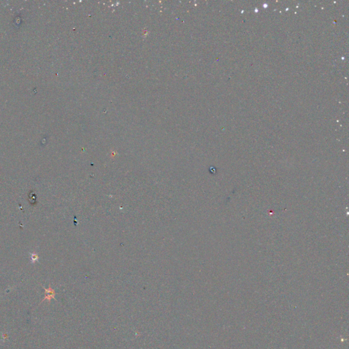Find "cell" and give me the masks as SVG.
Listing matches in <instances>:
<instances>
[{
    "label": "cell",
    "mask_w": 349,
    "mask_h": 349,
    "mask_svg": "<svg viewBox=\"0 0 349 349\" xmlns=\"http://www.w3.org/2000/svg\"><path fill=\"white\" fill-rule=\"evenodd\" d=\"M44 289H45V297H44L43 299L42 300V301L41 302H43V301H45V300H47V301L50 303L51 299H53L55 300V301H57L56 299H55L56 293L53 289L51 288V286H49L48 288H44Z\"/></svg>",
    "instance_id": "1"
},
{
    "label": "cell",
    "mask_w": 349,
    "mask_h": 349,
    "mask_svg": "<svg viewBox=\"0 0 349 349\" xmlns=\"http://www.w3.org/2000/svg\"><path fill=\"white\" fill-rule=\"evenodd\" d=\"M38 257L36 254H32V260L33 261V263H34L35 261H38Z\"/></svg>",
    "instance_id": "2"
}]
</instances>
